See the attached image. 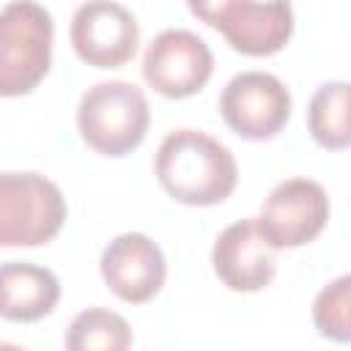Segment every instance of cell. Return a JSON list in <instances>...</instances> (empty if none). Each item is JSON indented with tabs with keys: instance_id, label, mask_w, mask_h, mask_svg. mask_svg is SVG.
<instances>
[{
	"instance_id": "obj_1",
	"label": "cell",
	"mask_w": 351,
	"mask_h": 351,
	"mask_svg": "<svg viewBox=\"0 0 351 351\" xmlns=\"http://www.w3.org/2000/svg\"><path fill=\"white\" fill-rule=\"evenodd\" d=\"M159 186L184 206H217L239 181V165L228 145L200 129H173L156 148Z\"/></svg>"
},
{
	"instance_id": "obj_2",
	"label": "cell",
	"mask_w": 351,
	"mask_h": 351,
	"mask_svg": "<svg viewBox=\"0 0 351 351\" xmlns=\"http://www.w3.org/2000/svg\"><path fill=\"white\" fill-rule=\"evenodd\" d=\"M151 110L145 93L126 80L96 82L80 96L77 129L88 148L101 156H126L148 132Z\"/></svg>"
},
{
	"instance_id": "obj_3",
	"label": "cell",
	"mask_w": 351,
	"mask_h": 351,
	"mask_svg": "<svg viewBox=\"0 0 351 351\" xmlns=\"http://www.w3.org/2000/svg\"><path fill=\"white\" fill-rule=\"evenodd\" d=\"M52 14L19 0L0 8V96L14 99L38 88L52 63Z\"/></svg>"
},
{
	"instance_id": "obj_4",
	"label": "cell",
	"mask_w": 351,
	"mask_h": 351,
	"mask_svg": "<svg viewBox=\"0 0 351 351\" xmlns=\"http://www.w3.org/2000/svg\"><path fill=\"white\" fill-rule=\"evenodd\" d=\"M66 197L41 173H0V247H41L66 225Z\"/></svg>"
},
{
	"instance_id": "obj_5",
	"label": "cell",
	"mask_w": 351,
	"mask_h": 351,
	"mask_svg": "<svg viewBox=\"0 0 351 351\" xmlns=\"http://www.w3.org/2000/svg\"><path fill=\"white\" fill-rule=\"evenodd\" d=\"M186 8L206 25L219 30L225 41L250 58H266L280 52L293 36V8L291 3H252V0H219L195 3Z\"/></svg>"
},
{
	"instance_id": "obj_6",
	"label": "cell",
	"mask_w": 351,
	"mask_h": 351,
	"mask_svg": "<svg viewBox=\"0 0 351 351\" xmlns=\"http://www.w3.org/2000/svg\"><path fill=\"white\" fill-rule=\"evenodd\" d=\"M293 99L285 82L269 71H241L219 93V112L241 140H271L291 121Z\"/></svg>"
},
{
	"instance_id": "obj_7",
	"label": "cell",
	"mask_w": 351,
	"mask_h": 351,
	"mask_svg": "<svg viewBox=\"0 0 351 351\" xmlns=\"http://www.w3.org/2000/svg\"><path fill=\"white\" fill-rule=\"evenodd\" d=\"M329 222V197L326 189L313 178H285L280 181L255 225L271 250H293L310 244Z\"/></svg>"
},
{
	"instance_id": "obj_8",
	"label": "cell",
	"mask_w": 351,
	"mask_h": 351,
	"mask_svg": "<svg viewBox=\"0 0 351 351\" xmlns=\"http://www.w3.org/2000/svg\"><path fill=\"white\" fill-rule=\"evenodd\" d=\"M211 71V47L186 27L156 33L143 55V80L165 99H186L203 90Z\"/></svg>"
},
{
	"instance_id": "obj_9",
	"label": "cell",
	"mask_w": 351,
	"mask_h": 351,
	"mask_svg": "<svg viewBox=\"0 0 351 351\" xmlns=\"http://www.w3.org/2000/svg\"><path fill=\"white\" fill-rule=\"evenodd\" d=\"M69 38L82 63L93 69H118L134 58L140 27L126 5L112 0H93L77 5Z\"/></svg>"
},
{
	"instance_id": "obj_10",
	"label": "cell",
	"mask_w": 351,
	"mask_h": 351,
	"mask_svg": "<svg viewBox=\"0 0 351 351\" xmlns=\"http://www.w3.org/2000/svg\"><path fill=\"white\" fill-rule=\"evenodd\" d=\"M99 269L107 288L129 304H143L154 299L167 277L165 252L151 236L137 230L115 236L104 247Z\"/></svg>"
},
{
	"instance_id": "obj_11",
	"label": "cell",
	"mask_w": 351,
	"mask_h": 351,
	"mask_svg": "<svg viewBox=\"0 0 351 351\" xmlns=\"http://www.w3.org/2000/svg\"><path fill=\"white\" fill-rule=\"evenodd\" d=\"M214 274L236 293L263 291L277 271V250L261 236L255 217L228 225L211 247Z\"/></svg>"
},
{
	"instance_id": "obj_12",
	"label": "cell",
	"mask_w": 351,
	"mask_h": 351,
	"mask_svg": "<svg viewBox=\"0 0 351 351\" xmlns=\"http://www.w3.org/2000/svg\"><path fill=\"white\" fill-rule=\"evenodd\" d=\"M60 299L58 277L38 263L8 261L0 266V318L38 321L55 310Z\"/></svg>"
},
{
	"instance_id": "obj_13",
	"label": "cell",
	"mask_w": 351,
	"mask_h": 351,
	"mask_svg": "<svg viewBox=\"0 0 351 351\" xmlns=\"http://www.w3.org/2000/svg\"><path fill=\"white\" fill-rule=\"evenodd\" d=\"M348 93H351V85L346 80H332L318 85L307 104L310 137L326 151H346L351 145Z\"/></svg>"
},
{
	"instance_id": "obj_14",
	"label": "cell",
	"mask_w": 351,
	"mask_h": 351,
	"mask_svg": "<svg viewBox=\"0 0 351 351\" xmlns=\"http://www.w3.org/2000/svg\"><path fill=\"white\" fill-rule=\"evenodd\" d=\"M129 321L107 307H88L77 313L66 329V351H129Z\"/></svg>"
},
{
	"instance_id": "obj_15",
	"label": "cell",
	"mask_w": 351,
	"mask_h": 351,
	"mask_svg": "<svg viewBox=\"0 0 351 351\" xmlns=\"http://www.w3.org/2000/svg\"><path fill=\"white\" fill-rule=\"evenodd\" d=\"M348 304H351V277L340 274L332 282H326L315 302H313V324L321 337L335 340V343H348L351 340V318H348Z\"/></svg>"
},
{
	"instance_id": "obj_16",
	"label": "cell",
	"mask_w": 351,
	"mask_h": 351,
	"mask_svg": "<svg viewBox=\"0 0 351 351\" xmlns=\"http://www.w3.org/2000/svg\"><path fill=\"white\" fill-rule=\"evenodd\" d=\"M0 351H27L22 346H14V343H0Z\"/></svg>"
}]
</instances>
